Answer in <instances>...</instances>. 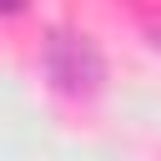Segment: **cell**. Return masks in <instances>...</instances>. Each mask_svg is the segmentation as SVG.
Masks as SVG:
<instances>
[{"label":"cell","instance_id":"obj_1","mask_svg":"<svg viewBox=\"0 0 161 161\" xmlns=\"http://www.w3.org/2000/svg\"><path fill=\"white\" fill-rule=\"evenodd\" d=\"M25 10V0H0V15H20Z\"/></svg>","mask_w":161,"mask_h":161}]
</instances>
